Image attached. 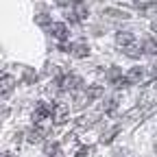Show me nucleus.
I'll use <instances>...</instances> for the list:
<instances>
[{"label":"nucleus","mask_w":157,"mask_h":157,"mask_svg":"<svg viewBox=\"0 0 157 157\" xmlns=\"http://www.w3.org/2000/svg\"><path fill=\"white\" fill-rule=\"evenodd\" d=\"M105 81L111 87H116V90H129V87H133V83L129 81V76H127V72L120 66H109L105 70Z\"/></svg>","instance_id":"nucleus-1"},{"label":"nucleus","mask_w":157,"mask_h":157,"mask_svg":"<svg viewBox=\"0 0 157 157\" xmlns=\"http://www.w3.org/2000/svg\"><path fill=\"white\" fill-rule=\"evenodd\" d=\"M90 17V5H87V0H74L72 7H70V24H83L85 20Z\"/></svg>","instance_id":"nucleus-2"},{"label":"nucleus","mask_w":157,"mask_h":157,"mask_svg":"<svg viewBox=\"0 0 157 157\" xmlns=\"http://www.w3.org/2000/svg\"><path fill=\"white\" fill-rule=\"evenodd\" d=\"M46 35L52 37L57 44H68V42H70V37H72L70 26H68L66 22H59V20H55V24L46 31Z\"/></svg>","instance_id":"nucleus-3"},{"label":"nucleus","mask_w":157,"mask_h":157,"mask_svg":"<svg viewBox=\"0 0 157 157\" xmlns=\"http://www.w3.org/2000/svg\"><path fill=\"white\" fill-rule=\"evenodd\" d=\"M48 118L52 120V103L39 101V103L35 105L33 113H31V120H33V124H42V122H46V120H48Z\"/></svg>","instance_id":"nucleus-4"},{"label":"nucleus","mask_w":157,"mask_h":157,"mask_svg":"<svg viewBox=\"0 0 157 157\" xmlns=\"http://www.w3.org/2000/svg\"><path fill=\"white\" fill-rule=\"evenodd\" d=\"M113 44L122 50V48L135 46V44H137V37H135V33H133V31L120 29V31H116V33H113Z\"/></svg>","instance_id":"nucleus-5"},{"label":"nucleus","mask_w":157,"mask_h":157,"mask_svg":"<svg viewBox=\"0 0 157 157\" xmlns=\"http://www.w3.org/2000/svg\"><path fill=\"white\" fill-rule=\"evenodd\" d=\"M68 120H70V107L52 101V122H55L57 127H61V124H66Z\"/></svg>","instance_id":"nucleus-6"},{"label":"nucleus","mask_w":157,"mask_h":157,"mask_svg":"<svg viewBox=\"0 0 157 157\" xmlns=\"http://www.w3.org/2000/svg\"><path fill=\"white\" fill-rule=\"evenodd\" d=\"M70 55L74 59H87L92 55V48H90V44L85 39L83 42H70Z\"/></svg>","instance_id":"nucleus-7"},{"label":"nucleus","mask_w":157,"mask_h":157,"mask_svg":"<svg viewBox=\"0 0 157 157\" xmlns=\"http://www.w3.org/2000/svg\"><path fill=\"white\" fill-rule=\"evenodd\" d=\"M140 46H142L144 57H151V59L157 57V35H146V37H142Z\"/></svg>","instance_id":"nucleus-8"},{"label":"nucleus","mask_w":157,"mask_h":157,"mask_svg":"<svg viewBox=\"0 0 157 157\" xmlns=\"http://www.w3.org/2000/svg\"><path fill=\"white\" fill-rule=\"evenodd\" d=\"M26 142L29 144H39V142H46V131L42 129V124H33L29 131H26Z\"/></svg>","instance_id":"nucleus-9"},{"label":"nucleus","mask_w":157,"mask_h":157,"mask_svg":"<svg viewBox=\"0 0 157 157\" xmlns=\"http://www.w3.org/2000/svg\"><path fill=\"white\" fill-rule=\"evenodd\" d=\"M146 74H148V70H146L144 66H131V68L127 70V76H129V81H131L133 85L142 83L144 78H146Z\"/></svg>","instance_id":"nucleus-10"},{"label":"nucleus","mask_w":157,"mask_h":157,"mask_svg":"<svg viewBox=\"0 0 157 157\" xmlns=\"http://www.w3.org/2000/svg\"><path fill=\"white\" fill-rule=\"evenodd\" d=\"M85 103H96L98 98H103L105 96V90H103V85H98V83H92V85H87L85 87Z\"/></svg>","instance_id":"nucleus-11"},{"label":"nucleus","mask_w":157,"mask_h":157,"mask_svg":"<svg viewBox=\"0 0 157 157\" xmlns=\"http://www.w3.org/2000/svg\"><path fill=\"white\" fill-rule=\"evenodd\" d=\"M103 15L109 17V20H120V22L131 20V13H127L124 9H118V7H105L103 9Z\"/></svg>","instance_id":"nucleus-12"},{"label":"nucleus","mask_w":157,"mask_h":157,"mask_svg":"<svg viewBox=\"0 0 157 157\" xmlns=\"http://www.w3.org/2000/svg\"><path fill=\"white\" fill-rule=\"evenodd\" d=\"M35 24L39 26V29H44V31H48L52 24H55V20H52V15L46 11V9H39L37 13H35Z\"/></svg>","instance_id":"nucleus-13"},{"label":"nucleus","mask_w":157,"mask_h":157,"mask_svg":"<svg viewBox=\"0 0 157 157\" xmlns=\"http://www.w3.org/2000/svg\"><path fill=\"white\" fill-rule=\"evenodd\" d=\"M52 83L57 87V92H68V85H70V72H61L59 70L52 78Z\"/></svg>","instance_id":"nucleus-14"},{"label":"nucleus","mask_w":157,"mask_h":157,"mask_svg":"<svg viewBox=\"0 0 157 157\" xmlns=\"http://www.w3.org/2000/svg\"><path fill=\"white\" fill-rule=\"evenodd\" d=\"M133 9L140 11V13L157 11V0H135V2H133Z\"/></svg>","instance_id":"nucleus-15"},{"label":"nucleus","mask_w":157,"mask_h":157,"mask_svg":"<svg viewBox=\"0 0 157 157\" xmlns=\"http://www.w3.org/2000/svg\"><path fill=\"white\" fill-rule=\"evenodd\" d=\"M118 109H120V101H118L116 96H107L105 98V113L109 118H116L118 116Z\"/></svg>","instance_id":"nucleus-16"},{"label":"nucleus","mask_w":157,"mask_h":157,"mask_svg":"<svg viewBox=\"0 0 157 157\" xmlns=\"http://www.w3.org/2000/svg\"><path fill=\"white\" fill-rule=\"evenodd\" d=\"M9 94H13V78L9 76L7 70H2V101H9Z\"/></svg>","instance_id":"nucleus-17"},{"label":"nucleus","mask_w":157,"mask_h":157,"mask_svg":"<svg viewBox=\"0 0 157 157\" xmlns=\"http://www.w3.org/2000/svg\"><path fill=\"white\" fill-rule=\"evenodd\" d=\"M44 155L46 157H59L61 155V144L55 140H46L44 142Z\"/></svg>","instance_id":"nucleus-18"},{"label":"nucleus","mask_w":157,"mask_h":157,"mask_svg":"<svg viewBox=\"0 0 157 157\" xmlns=\"http://www.w3.org/2000/svg\"><path fill=\"white\" fill-rule=\"evenodd\" d=\"M122 55L127 59H131V61H137V59H142L144 52H142V46L135 44V46H129V48H122Z\"/></svg>","instance_id":"nucleus-19"},{"label":"nucleus","mask_w":157,"mask_h":157,"mask_svg":"<svg viewBox=\"0 0 157 157\" xmlns=\"http://www.w3.org/2000/svg\"><path fill=\"white\" fill-rule=\"evenodd\" d=\"M118 133H120V127H111V129L105 133V137H103V144H111L116 137H118Z\"/></svg>","instance_id":"nucleus-20"},{"label":"nucleus","mask_w":157,"mask_h":157,"mask_svg":"<svg viewBox=\"0 0 157 157\" xmlns=\"http://www.w3.org/2000/svg\"><path fill=\"white\" fill-rule=\"evenodd\" d=\"M22 78H24L26 85H33V83H37V72H35V70H24Z\"/></svg>","instance_id":"nucleus-21"},{"label":"nucleus","mask_w":157,"mask_h":157,"mask_svg":"<svg viewBox=\"0 0 157 157\" xmlns=\"http://www.w3.org/2000/svg\"><path fill=\"white\" fill-rule=\"evenodd\" d=\"M52 2H55V7H59V9H70L74 0H52Z\"/></svg>","instance_id":"nucleus-22"},{"label":"nucleus","mask_w":157,"mask_h":157,"mask_svg":"<svg viewBox=\"0 0 157 157\" xmlns=\"http://www.w3.org/2000/svg\"><path fill=\"white\" fill-rule=\"evenodd\" d=\"M90 155V146L87 144H83L81 148H76V153H74V157H87Z\"/></svg>","instance_id":"nucleus-23"},{"label":"nucleus","mask_w":157,"mask_h":157,"mask_svg":"<svg viewBox=\"0 0 157 157\" xmlns=\"http://www.w3.org/2000/svg\"><path fill=\"white\" fill-rule=\"evenodd\" d=\"M151 31H153V33L157 35V17H155V20H153V22H151Z\"/></svg>","instance_id":"nucleus-24"},{"label":"nucleus","mask_w":157,"mask_h":157,"mask_svg":"<svg viewBox=\"0 0 157 157\" xmlns=\"http://www.w3.org/2000/svg\"><path fill=\"white\" fill-rule=\"evenodd\" d=\"M2 157H13V153H9V151H2Z\"/></svg>","instance_id":"nucleus-25"},{"label":"nucleus","mask_w":157,"mask_h":157,"mask_svg":"<svg viewBox=\"0 0 157 157\" xmlns=\"http://www.w3.org/2000/svg\"><path fill=\"white\" fill-rule=\"evenodd\" d=\"M155 90H157V78H155Z\"/></svg>","instance_id":"nucleus-26"},{"label":"nucleus","mask_w":157,"mask_h":157,"mask_svg":"<svg viewBox=\"0 0 157 157\" xmlns=\"http://www.w3.org/2000/svg\"><path fill=\"white\" fill-rule=\"evenodd\" d=\"M133 2H135V0H133Z\"/></svg>","instance_id":"nucleus-27"}]
</instances>
